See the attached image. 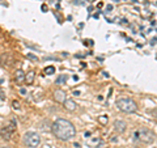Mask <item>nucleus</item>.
Listing matches in <instances>:
<instances>
[{
	"instance_id": "5",
	"label": "nucleus",
	"mask_w": 157,
	"mask_h": 148,
	"mask_svg": "<svg viewBox=\"0 0 157 148\" xmlns=\"http://www.w3.org/2000/svg\"><path fill=\"white\" fill-rule=\"evenodd\" d=\"M14 131H16V125H14V121H12L9 126H6V127H3V129L0 130V135H2L3 139L9 140L12 138Z\"/></svg>"
},
{
	"instance_id": "20",
	"label": "nucleus",
	"mask_w": 157,
	"mask_h": 148,
	"mask_svg": "<svg viewBox=\"0 0 157 148\" xmlns=\"http://www.w3.org/2000/svg\"><path fill=\"white\" fill-rule=\"evenodd\" d=\"M0 148H9V147H6V146H4V147H0Z\"/></svg>"
},
{
	"instance_id": "19",
	"label": "nucleus",
	"mask_w": 157,
	"mask_h": 148,
	"mask_svg": "<svg viewBox=\"0 0 157 148\" xmlns=\"http://www.w3.org/2000/svg\"><path fill=\"white\" fill-rule=\"evenodd\" d=\"M151 45H152V46H155V45H156V37H155V38L151 41Z\"/></svg>"
},
{
	"instance_id": "10",
	"label": "nucleus",
	"mask_w": 157,
	"mask_h": 148,
	"mask_svg": "<svg viewBox=\"0 0 157 148\" xmlns=\"http://www.w3.org/2000/svg\"><path fill=\"white\" fill-rule=\"evenodd\" d=\"M11 59L9 56V54H3L2 56H0V63H2L3 66H8V60Z\"/></svg>"
},
{
	"instance_id": "9",
	"label": "nucleus",
	"mask_w": 157,
	"mask_h": 148,
	"mask_svg": "<svg viewBox=\"0 0 157 148\" xmlns=\"http://www.w3.org/2000/svg\"><path fill=\"white\" fill-rule=\"evenodd\" d=\"M14 80H16L17 83L25 81V72H24L22 70H17L16 72H14Z\"/></svg>"
},
{
	"instance_id": "1",
	"label": "nucleus",
	"mask_w": 157,
	"mask_h": 148,
	"mask_svg": "<svg viewBox=\"0 0 157 148\" xmlns=\"http://www.w3.org/2000/svg\"><path fill=\"white\" fill-rule=\"evenodd\" d=\"M51 130L58 139L60 140H70L76 135V129L70 121L64 119V118H58V119L52 123Z\"/></svg>"
},
{
	"instance_id": "3",
	"label": "nucleus",
	"mask_w": 157,
	"mask_h": 148,
	"mask_svg": "<svg viewBox=\"0 0 157 148\" xmlns=\"http://www.w3.org/2000/svg\"><path fill=\"white\" fill-rule=\"evenodd\" d=\"M22 140H24V143H25L26 147L36 148V147L39 146V143H41V136H39L37 132L29 131V132H26V134L22 136Z\"/></svg>"
},
{
	"instance_id": "2",
	"label": "nucleus",
	"mask_w": 157,
	"mask_h": 148,
	"mask_svg": "<svg viewBox=\"0 0 157 148\" xmlns=\"http://www.w3.org/2000/svg\"><path fill=\"white\" fill-rule=\"evenodd\" d=\"M117 107L124 113H135L137 110V105L131 98H119L117 101Z\"/></svg>"
},
{
	"instance_id": "12",
	"label": "nucleus",
	"mask_w": 157,
	"mask_h": 148,
	"mask_svg": "<svg viewBox=\"0 0 157 148\" xmlns=\"http://www.w3.org/2000/svg\"><path fill=\"white\" fill-rule=\"evenodd\" d=\"M54 72H55V68H54L52 66H48L46 70H45V73H46V75H54Z\"/></svg>"
},
{
	"instance_id": "14",
	"label": "nucleus",
	"mask_w": 157,
	"mask_h": 148,
	"mask_svg": "<svg viewBox=\"0 0 157 148\" xmlns=\"http://www.w3.org/2000/svg\"><path fill=\"white\" fill-rule=\"evenodd\" d=\"M26 56L29 58V59H32V60H38V56H36V55H33V54H26Z\"/></svg>"
},
{
	"instance_id": "6",
	"label": "nucleus",
	"mask_w": 157,
	"mask_h": 148,
	"mask_svg": "<svg viewBox=\"0 0 157 148\" xmlns=\"http://www.w3.org/2000/svg\"><path fill=\"white\" fill-rule=\"evenodd\" d=\"M114 129H115L117 132H119V134H123V132L126 131V129H127V125H126L124 121L117 119V121L114 122Z\"/></svg>"
},
{
	"instance_id": "17",
	"label": "nucleus",
	"mask_w": 157,
	"mask_h": 148,
	"mask_svg": "<svg viewBox=\"0 0 157 148\" xmlns=\"http://www.w3.org/2000/svg\"><path fill=\"white\" fill-rule=\"evenodd\" d=\"M0 98H2V100H4V98H6V96H4V92L0 89Z\"/></svg>"
},
{
	"instance_id": "7",
	"label": "nucleus",
	"mask_w": 157,
	"mask_h": 148,
	"mask_svg": "<svg viewBox=\"0 0 157 148\" xmlns=\"http://www.w3.org/2000/svg\"><path fill=\"white\" fill-rule=\"evenodd\" d=\"M54 98L58 101V102H64L67 98H66V92L62 91V89H58L54 92Z\"/></svg>"
},
{
	"instance_id": "4",
	"label": "nucleus",
	"mask_w": 157,
	"mask_h": 148,
	"mask_svg": "<svg viewBox=\"0 0 157 148\" xmlns=\"http://www.w3.org/2000/svg\"><path fill=\"white\" fill-rule=\"evenodd\" d=\"M135 138L136 139H140L141 142H144V143H153L155 142V132L149 130V129H141L140 131H137L136 134H135Z\"/></svg>"
},
{
	"instance_id": "18",
	"label": "nucleus",
	"mask_w": 157,
	"mask_h": 148,
	"mask_svg": "<svg viewBox=\"0 0 157 148\" xmlns=\"http://www.w3.org/2000/svg\"><path fill=\"white\" fill-rule=\"evenodd\" d=\"M20 93H21V95H26V89L21 88V89H20Z\"/></svg>"
},
{
	"instance_id": "15",
	"label": "nucleus",
	"mask_w": 157,
	"mask_h": 148,
	"mask_svg": "<svg viewBox=\"0 0 157 148\" xmlns=\"http://www.w3.org/2000/svg\"><path fill=\"white\" fill-rule=\"evenodd\" d=\"M100 122L105 125V123L107 122V115H102V117H100Z\"/></svg>"
},
{
	"instance_id": "11",
	"label": "nucleus",
	"mask_w": 157,
	"mask_h": 148,
	"mask_svg": "<svg viewBox=\"0 0 157 148\" xmlns=\"http://www.w3.org/2000/svg\"><path fill=\"white\" fill-rule=\"evenodd\" d=\"M34 76H36V73H34L33 71H32V72H29L28 75H25V81H26V84H33V81H34Z\"/></svg>"
},
{
	"instance_id": "13",
	"label": "nucleus",
	"mask_w": 157,
	"mask_h": 148,
	"mask_svg": "<svg viewBox=\"0 0 157 148\" xmlns=\"http://www.w3.org/2000/svg\"><path fill=\"white\" fill-rule=\"evenodd\" d=\"M67 80V75H60L58 77V80H56V84H63Z\"/></svg>"
},
{
	"instance_id": "16",
	"label": "nucleus",
	"mask_w": 157,
	"mask_h": 148,
	"mask_svg": "<svg viewBox=\"0 0 157 148\" xmlns=\"http://www.w3.org/2000/svg\"><path fill=\"white\" fill-rule=\"evenodd\" d=\"M12 105H13L14 109H20V102H18V101H13Z\"/></svg>"
},
{
	"instance_id": "8",
	"label": "nucleus",
	"mask_w": 157,
	"mask_h": 148,
	"mask_svg": "<svg viewBox=\"0 0 157 148\" xmlns=\"http://www.w3.org/2000/svg\"><path fill=\"white\" fill-rule=\"evenodd\" d=\"M63 103H64V107H66L68 111H75L76 107H77V103L73 101V100H66Z\"/></svg>"
}]
</instances>
